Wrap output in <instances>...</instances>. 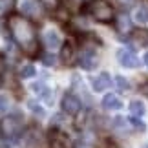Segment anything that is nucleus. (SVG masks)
<instances>
[{"instance_id": "nucleus-1", "label": "nucleus", "mask_w": 148, "mask_h": 148, "mask_svg": "<svg viewBox=\"0 0 148 148\" xmlns=\"http://www.w3.org/2000/svg\"><path fill=\"white\" fill-rule=\"evenodd\" d=\"M8 27H9V33L13 37V40L18 44V48L27 57H35L38 53L37 29L26 15H9L8 16Z\"/></svg>"}, {"instance_id": "nucleus-2", "label": "nucleus", "mask_w": 148, "mask_h": 148, "mask_svg": "<svg viewBox=\"0 0 148 148\" xmlns=\"http://www.w3.org/2000/svg\"><path fill=\"white\" fill-rule=\"evenodd\" d=\"M84 13L92 15L97 22H102V24H108L115 18V13H113V8L110 2L106 0H88L86 5L82 8Z\"/></svg>"}, {"instance_id": "nucleus-3", "label": "nucleus", "mask_w": 148, "mask_h": 148, "mask_svg": "<svg viewBox=\"0 0 148 148\" xmlns=\"http://www.w3.org/2000/svg\"><path fill=\"white\" fill-rule=\"evenodd\" d=\"M22 132V117L20 115H8L0 121V134L8 141H15Z\"/></svg>"}, {"instance_id": "nucleus-4", "label": "nucleus", "mask_w": 148, "mask_h": 148, "mask_svg": "<svg viewBox=\"0 0 148 148\" xmlns=\"http://www.w3.org/2000/svg\"><path fill=\"white\" fill-rule=\"evenodd\" d=\"M49 146L51 148H75L73 139L68 135L66 132H60V130H49Z\"/></svg>"}, {"instance_id": "nucleus-5", "label": "nucleus", "mask_w": 148, "mask_h": 148, "mask_svg": "<svg viewBox=\"0 0 148 148\" xmlns=\"http://www.w3.org/2000/svg\"><path fill=\"white\" fill-rule=\"evenodd\" d=\"M81 99L77 97V95L73 93H66L64 97H62V110H64L68 115H77L79 112H81Z\"/></svg>"}, {"instance_id": "nucleus-6", "label": "nucleus", "mask_w": 148, "mask_h": 148, "mask_svg": "<svg viewBox=\"0 0 148 148\" xmlns=\"http://www.w3.org/2000/svg\"><path fill=\"white\" fill-rule=\"evenodd\" d=\"M117 60H119V64L124 66V68H137L139 66L137 55L130 49H119L117 51Z\"/></svg>"}, {"instance_id": "nucleus-7", "label": "nucleus", "mask_w": 148, "mask_h": 148, "mask_svg": "<svg viewBox=\"0 0 148 148\" xmlns=\"http://www.w3.org/2000/svg\"><path fill=\"white\" fill-rule=\"evenodd\" d=\"M79 64H81V68H84V70H93V68L99 64V59H97V55H95V51L82 49L81 55H79Z\"/></svg>"}, {"instance_id": "nucleus-8", "label": "nucleus", "mask_w": 148, "mask_h": 148, "mask_svg": "<svg viewBox=\"0 0 148 148\" xmlns=\"http://www.w3.org/2000/svg\"><path fill=\"white\" fill-rule=\"evenodd\" d=\"M42 40H44V44H46V48H49V49H55V48H59L62 44L60 35L55 29H46L42 33Z\"/></svg>"}, {"instance_id": "nucleus-9", "label": "nucleus", "mask_w": 148, "mask_h": 148, "mask_svg": "<svg viewBox=\"0 0 148 148\" xmlns=\"http://www.w3.org/2000/svg\"><path fill=\"white\" fill-rule=\"evenodd\" d=\"M110 84H112V79H110L108 73H99L92 81V86H93L95 92H104L106 88H110Z\"/></svg>"}, {"instance_id": "nucleus-10", "label": "nucleus", "mask_w": 148, "mask_h": 148, "mask_svg": "<svg viewBox=\"0 0 148 148\" xmlns=\"http://www.w3.org/2000/svg\"><path fill=\"white\" fill-rule=\"evenodd\" d=\"M102 106H104L106 110H121L123 102L115 93H106L104 99H102Z\"/></svg>"}, {"instance_id": "nucleus-11", "label": "nucleus", "mask_w": 148, "mask_h": 148, "mask_svg": "<svg viewBox=\"0 0 148 148\" xmlns=\"http://www.w3.org/2000/svg\"><path fill=\"white\" fill-rule=\"evenodd\" d=\"M73 51H75L73 44L71 42H64L62 51H60V59H62L64 64H71V62H73Z\"/></svg>"}, {"instance_id": "nucleus-12", "label": "nucleus", "mask_w": 148, "mask_h": 148, "mask_svg": "<svg viewBox=\"0 0 148 148\" xmlns=\"http://www.w3.org/2000/svg\"><path fill=\"white\" fill-rule=\"evenodd\" d=\"M22 15H29V16H38V15H40V9H38L37 2H33V0H26L24 5H22Z\"/></svg>"}, {"instance_id": "nucleus-13", "label": "nucleus", "mask_w": 148, "mask_h": 148, "mask_svg": "<svg viewBox=\"0 0 148 148\" xmlns=\"http://www.w3.org/2000/svg\"><path fill=\"white\" fill-rule=\"evenodd\" d=\"M115 26H117V29H119V31H124V33L132 29V22H130L128 15H117Z\"/></svg>"}, {"instance_id": "nucleus-14", "label": "nucleus", "mask_w": 148, "mask_h": 148, "mask_svg": "<svg viewBox=\"0 0 148 148\" xmlns=\"http://www.w3.org/2000/svg\"><path fill=\"white\" fill-rule=\"evenodd\" d=\"M130 113H132L134 117H143L146 113V108L141 101H132L130 102Z\"/></svg>"}, {"instance_id": "nucleus-15", "label": "nucleus", "mask_w": 148, "mask_h": 148, "mask_svg": "<svg viewBox=\"0 0 148 148\" xmlns=\"http://www.w3.org/2000/svg\"><path fill=\"white\" fill-rule=\"evenodd\" d=\"M15 5H16L15 0H0V16L11 15V11L15 9Z\"/></svg>"}, {"instance_id": "nucleus-16", "label": "nucleus", "mask_w": 148, "mask_h": 148, "mask_svg": "<svg viewBox=\"0 0 148 148\" xmlns=\"http://www.w3.org/2000/svg\"><path fill=\"white\" fill-rule=\"evenodd\" d=\"M135 22H139V24L148 22V5H139L135 9Z\"/></svg>"}, {"instance_id": "nucleus-17", "label": "nucleus", "mask_w": 148, "mask_h": 148, "mask_svg": "<svg viewBox=\"0 0 148 148\" xmlns=\"http://www.w3.org/2000/svg\"><path fill=\"white\" fill-rule=\"evenodd\" d=\"M132 38H134V42H137V46H146V44H148V33L145 29L135 31L132 35Z\"/></svg>"}, {"instance_id": "nucleus-18", "label": "nucleus", "mask_w": 148, "mask_h": 148, "mask_svg": "<svg viewBox=\"0 0 148 148\" xmlns=\"http://www.w3.org/2000/svg\"><path fill=\"white\" fill-rule=\"evenodd\" d=\"M27 106H29V110L35 113V115H38V117H44V115H46L44 108L38 104V102H35V101H27Z\"/></svg>"}, {"instance_id": "nucleus-19", "label": "nucleus", "mask_w": 148, "mask_h": 148, "mask_svg": "<svg viewBox=\"0 0 148 148\" xmlns=\"http://www.w3.org/2000/svg\"><path fill=\"white\" fill-rule=\"evenodd\" d=\"M20 79H31L33 75H35V68H33L31 64H26V66H22L20 68Z\"/></svg>"}, {"instance_id": "nucleus-20", "label": "nucleus", "mask_w": 148, "mask_h": 148, "mask_svg": "<svg viewBox=\"0 0 148 148\" xmlns=\"http://www.w3.org/2000/svg\"><path fill=\"white\" fill-rule=\"evenodd\" d=\"M115 84H117V88H119V92H128L130 90V82L126 81L124 77H115Z\"/></svg>"}, {"instance_id": "nucleus-21", "label": "nucleus", "mask_w": 148, "mask_h": 148, "mask_svg": "<svg viewBox=\"0 0 148 148\" xmlns=\"http://www.w3.org/2000/svg\"><path fill=\"white\" fill-rule=\"evenodd\" d=\"M113 126L119 128L121 132H126V130H128V123L124 121V117H115V119H113Z\"/></svg>"}, {"instance_id": "nucleus-22", "label": "nucleus", "mask_w": 148, "mask_h": 148, "mask_svg": "<svg viewBox=\"0 0 148 148\" xmlns=\"http://www.w3.org/2000/svg\"><path fill=\"white\" fill-rule=\"evenodd\" d=\"M9 110V97L5 93H0V113H5Z\"/></svg>"}, {"instance_id": "nucleus-23", "label": "nucleus", "mask_w": 148, "mask_h": 148, "mask_svg": "<svg viewBox=\"0 0 148 148\" xmlns=\"http://www.w3.org/2000/svg\"><path fill=\"white\" fill-rule=\"evenodd\" d=\"M130 123H132V124H134V126H135V128H137V130H141V132H145V128H146V124H145L143 121H139V119H137V117H132V119H130Z\"/></svg>"}, {"instance_id": "nucleus-24", "label": "nucleus", "mask_w": 148, "mask_h": 148, "mask_svg": "<svg viewBox=\"0 0 148 148\" xmlns=\"http://www.w3.org/2000/svg\"><path fill=\"white\" fill-rule=\"evenodd\" d=\"M42 62H44V66H55L57 64V59L53 55H44L42 57Z\"/></svg>"}, {"instance_id": "nucleus-25", "label": "nucleus", "mask_w": 148, "mask_h": 148, "mask_svg": "<svg viewBox=\"0 0 148 148\" xmlns=\"http://www.w3.org/2000/svg\"><path fill=\"white\" fill-rule=\"evenodd\" d=\"M40 2L46 5L48 9H55L57 5H59V0H40Z\"/></svg>"}, {"instance_id": "nucleus-26", "label": "nucleus", "mask_w": 148, "mask_h": 148, "mask_svg": "<svg viewBox=\"0 0 148 148\" xmlns=\"http://www.w3.org/2000/svg\"><path fill=\"white\" fill-rule=\"evenodd\" d=\"M31 90H33V92H35V93H38V95H42L44 92H46V88H44V86H42V84H40V82H37V84H33V86H31Z\"/></svg>"}, {"instance_id": "nucleus-27", "label": "nucleus", "mask_w": 148, "mask_h": 148, "mask_svg": "<svg viewBox=\"0 0 148 148\" xmlns=\"http://www.w3.org/2000/svg\"><path fill=\"white\" fill-rule=\"evenodd\" d=\"M119 4L123 5V8H132V5L135 4V0H117Z\"/></svg>"}, {"instance_id": "nucleus-28", "label": "nucleus", "mask_w": 148, "mask_h": 148, "mask_svg": "<svg viewBox=\"0 0 148 148\" xmlns=\"http://www.w3.org/2000/svg\"><path fill=\"white\" fill-rule=\"evenodd\" d=\"M5 71V59H4V55H0V75Z\"/></svg>"}, {"instance_id": "nucleus-29", "label": "nucleus", "mask_w": 148, "mask_h": 148, "mask_svg": "<svg viewBox=\"0 0 148 148\" xmlns=\"http://www.w3.org/2000/svg\"><path fill=\"white\" fill-rule=\"evenodd\" d=\"M143 59H145V64L148 66V51H146V53H145V57H143Z\"/></svg>"}, {"instance_id": "nucleus-30", "label": "nucleus", "mask_w": 148, "mask_h": 148, "mask_svg": "<svg viewBox=\"0 0 148 148\" xmlns=\"http://www.w3.org/2000/svg\"><path fill=\"white\" fill-rule=\"evenodd\" d=\"M143 148H148V145H143Z\"/></svg>"}]
</instances>
